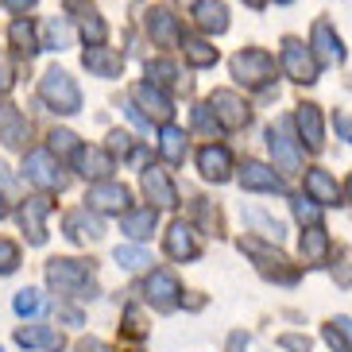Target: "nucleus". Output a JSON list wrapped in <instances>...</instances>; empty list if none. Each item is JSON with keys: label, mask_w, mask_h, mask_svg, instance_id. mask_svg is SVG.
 <instances>
[{"label": "nucleus", "mask_w": 352, "mask_h": 352, "mask_svg": "<svg viewBox=\"0 0 352 352\" xmlns=\"http://www.w3.org/2000/svg\"><path fill=\"white\" fill-rule=\"evenodd\" d=\"M47 213H51V197H28L20 206V225L32 244L47 240Z\"/></svg>", "instance_id": "obj_10"}, {"label": "nucleus", "mask_w": 352, "mask_h": 352, "mask_svg": "<svg viewBox=\"0 0 352 352\" xmlns=\"http://www.w3.org/2000/svg\"><path fill=\"white\" fill-rule=\"evenodd\" d=\"M302 256L310 259V263H321V259L329 256V236H325V228L310 225L302 232Z\"/></svg>", "instance_id": "obj_29"}, {"label": "nucleus", "mask_w": 352, "mask_h": 352, "mask_svg": "<svg viewBox=\"0 0 352 352\" xmlns=\"http://www.w3.org/2000/svg\"><path fill=\"white\" fill-rule=\"evenodd\" d=\"M0 217H8V206H4V201H0Z\"/></svg>", "instance_id": "obj_54"}, {"label": "nucleus", "mask_w": 352, "mask_h": 352, "mask_svg": "<svg viewBox=\"0 0 352 352\" xmlns=\"http://www.w3.org/2000/svg\"><path fill=\"white\" fill-rule=\"evenodd\" d=\"M58 318H63L66 325H82V314L74 310V306H66V310H58Z\"/></svg>", "instance_id": "obj_47"}, {"label": "nucleus", "mask_w": 352, "mask_h": 352, "mask_svg": "<svg viewBox=\"0 0 352 352\" xmlns=\"http://www.w3.org/2000/svg\"><path fill=\"white\" fill-rule=\"evenodd\" d=\"M290 206H294V217L302 221V225H318V217H321V209L314 206V197H294V201H290Z\"/></svg>", "instance_id": "obj_37"}, {"label": "nucleus", "mask_w": 352, "mask_h": 352, "mask_svg": "<svg viewBox=\"0 0 352 352\" xmlns=\"http://www.w3.org/2000/svg\"><path fill=\"white\" fill-rule=\"evenodd\" d=\"M85 201H89V209H101V213H124L128 209V190L116 186V182H97V186H89Z\"/></svg>", "instance_id": "obj_14"}, {"label": "nucleus", "mask_w": 352, "mask_h": 352, "mask_svg": "<svg viewBox=\"0 0 352 352\" xmlns=\"http://www.w3.org/2000/svg\"><path fill=\"white\" fill-rule=\"evenodd\" d=\"M159 151H163V159L170 166H178L186 159V132L175 124H163V132H159Z\"/></svg>", "instance_id": "obj_27"}, {"label": "nucleus", "mask_w": 352, "mask_h": 352, "mask_svg": "<svg viewBox=\"0 0 352 352\" xmlns=\"http://www.w3.org/2000/svg\"><path fill=\"white\" fill-rule=\"evenodd\" d=\"M310 43H314V51H318V58H321V63H341V58H344L341 35H333L329 20H318V23H314Z\"/></svg>", "instance_id": "obj_22"}, {"label": "nucleus", "mask_w": 352, "mask_h": 352, "mask_svg": "<svg viewBox=\"0 0 352 352\" xmlns=\"http://www.w3.org/2000/svg\"><path fill=\"white\" fill-rule=\"evenodd\" d=\"M144 294H147V302H151L155 310H175V306H178V294H182V290H178V279L170 275V271L159 267V271H151V275H147Z\"/></svg>", "instance_id": "obj_8"}, {"label": "nucleus", "mask_w": 352, "mask_h": 352, "mask_svg": "<svg viewBox=\"0 0 352 352\" xmlns=\"http://www.w3.org/2000/svg\"><path fill=\"white\" fill-rule=\"evenodd\" d=\"M23 175H28V182H35L39 190H63L66 186V175L58 170L51 151H32V155L23 159Z\"/></svg>", "instance_id": "obj_7"}, {"label": "nucleus", "mask_w": 352, "mask_h": 352, "mask_svg": "<svg viewBox=\"0 0 352 352\" xmlns=\"http://www.w3.org/2000/svg\"><path fill=\"white\" fill-rule=\"evenodd\" d=\"M209 109L217 113L221 128H244V124H248V104L240 101L232 89H213V97H209Z\"/></svg>", "instance_id": "obj_9"}, {"label": "nucleus", "mask_w": 352, "mask_h": 352, "mask_svg": "<svg viewBox=\"0 0 352 352\" xmlns=\"http://www.w3.org/2000/svg\"><path fill=\"white\" fill-rule=\"evenodd\" d=\"M294 124H298V135H302V144L314 147L318 151L325 140H321V113H318V104H302L298 116H294Z\"/></svg>", "instance_id": "obj_25"}, {"label": "nucleus", "mask_w": 352, "mask_h": 352, "mask_svg": "<svg viewBox=\"0 0 352 352\" xmlns=\"http://www.w3.org/2000/svg\"><path fill=\"white\" fill-rule=\"evenodd\" d=\"M155 221H159V213L151 206H147V209H124V217H120V232L132 236V240H147L151 232H155Z\"/></svg>", "instance_id": "obj_24"}, {"label": "nucleus", "mask_w": 352, "mask_h": 352, "mask_svg": "<svg viewBox=\"0 0 352 352\" xmlns=\"http://www.w3.org/2000/svg\"><path fill=\"white\" fill-rule=\"evenodd\" d=\"M232 78L244 85H267L275 78V63L267 51H240L232 58Z\"/></svg>", "instance_id": "obj_4"}, {"label": "nucleus", "mask_w": 352, "mask_h": 352, "mask_svg": "<svg viewBox=\"0 0 352 352\" xmlns=\"http://www.w3.org/2000/svg\"><path fill=\"white\" fill-rule=\"evenodd\" d=\"M349 201H352V178H349Z\"/></svg>", "instance_id": "obj_55"}, {"label": "nucleus", "mask_w": 352, "mask_h": 352, "mask_svg": "<svg viewBox=\"0 0 352 352\" xmlns=\"http://www.w3.org/2000/svg\"><path fill=\"white\" fill-rule=\"evenodd\" d=\"M51 151L54 155H78V135L74 132H51Z\"/></svg>", "instance_id": "obj_38"}, {"label": "nucleus", "mask_w": 352, "mask_h": 352, "mask_svg": "<svg viewBox=\"0 0 352 352\" xmlns=\"http://www.w3.org/2000/svg\"><path fill=\"white\" fill-rule=\"evenodd\" d=\"M66 236L78 240V244H89V240L104 236V225L89 213V209H74V213H66Z\"/></svg>", "instance_id": "obj_18"}, {"label": "nucleus", "mask_w": 352, "mask_h": 352, "mask_svg": "<svg viewBox=\"0 0 352 352\" xmlns=\"http://www.w3.org/2000/svg\"><path fill=\"white\" fill-rule=\"evenodd\" d=\"M283 4H287V0H283Z\"/></svg>", "instance_id": "obj_56"}, {"label": "nucleus", "mask_w": 352, "mask_h": 352, "mask_svg": "<svg viewBox=\"0 0 352 352\" xmlns=\"http://www.w3.org/2000/svg\"><path fill=\"white\" fill-rule=\"evenodd\" d=\"M140 186H144L147 201H155L159 209H175V206H178L175 186H170L166 170H159V166H144V178H140Z\"/></svg>", "instance_id": "obj_11"}, {"label": "nucleus", "mask_w": 352, "mask_h": 352, "mask_svg": "<svg viewBox=\"0 0 352 352\" xmlns=\"http://www.w3.org/2000/svg\"><path fill=\"white\" fill-rule=\"evenodd\" d=\"M244 217H248L252 225H259V228H263V232H267L271 240H283V225H279V221L263 217V213H256V209H248V213H244Z\"/></svg>", "instance_id": "obj_40"}, {"label": "nucleus", "mask_w": 352, "mask_h": 352, "mask_svg": "<svg viewBox=\"0 0 352 352\" xmlns=\"http://www.w3.org/2000/svg\"><path fill=\"white\" fill-rule=\"evenodd\" d=\"M74 159H78V170H82L85 178H109L116 170L113 151H104V147H82Z\"/></svg>", "instance_id": "obj_21"}, {"label": "nucleus", "mask_w": 352, "mask_h": 352, "mask_svg": "<svg viewBox=\"0 0 352 352\" xmlns=\"http://www.w3.org/2000/svg\"><path fill=\"white\" fill-rule=\"evenodd\" d=\"M47 283H51L54 294H66V298H94V271L82 259H51L47 263Z\"/></svg>", "instance_id": "obj_1"}, {"label": "nucleus", "mask_w": 352, "mask_h": 352, "mask_svg": "<svg viewBox=\"0 0 352 352\" xmlns=\"http://www.w3.org/2000/svg\"><path fill=\"white\" fill-rule=\"evenodd\" d=\"M306 194L314 197V201H321V206H333L337 197H341V190H337V182L329 178V170H306Z\"/></svg>", "instance_id": "obj_26"}, {"label": "nucleus", "mask_w": 352, "mask_h": 352, "mask_svg": "<svg viewBox=\"0 0 352 352\" xmlns=\"http://www.w3.org/2000/svg\"><path fill=\"white\" fill-rule=\"evenodd\" d=\"M194 124H197V132L213 135V132L221 128V120H217V113H213L209 104H197V109H194Z\"/></svg>", "instance_id": "obj_39"}, {"label": "nucleus", "mask_w": 352, "mask_h": 352, "mask_svg": "<svg viewBox=\"0 0 352 352\" xmlns=\"http://www.w3.org/2000/svg\"><path fill=\"white\" fill-rule=\"evenodd\" d=\"M279 344L287 352H310V341L306 337H294V333H287V337H279Z\"/></svg>", "instance_id": "obj_44"}, {"label": "nucleus", "mask_w": 352, "mask_h": 352, "mask_svg": "<svg viewBox=\"0 0 352 352\" xmlns=\"http://www.w3.org/2000/svg\"><path fill=\"white\" fill-rule=\"evenodd\" d=\"M20 267V248L12 240H0V271H16Z\"/></svg>", "instance_id": "obj_42"}, {"label": "nucleus", "mask_w": 352, "mask_h": 352, "mask_svg": "<svg viewBox=\"0 0 352 352\" xmlns=\"http://www.w3.org/2000/svg\"><path fill=\"white\" fill-rule=\"evenodd\" d=\"M166 256L170 259H197L201 256V240H197V232L190 225H182V221H175L170 225V232H166Z\"/></svg>", "instance_id": "obj_13"}, {"label": "nucleus", "mask_w": 352, "mask_h": 352, "mask_svg": "<svg viewBox=\"0 0 352 352\" xmlns=\"http://www.w3.org/2000/svg\"><path fill=\"white\" fill-rule=\"evenodd\" d=\"M240 186L244 190H259V194H279L283 190V178L271 170V166H263V163H244L240 166Z\"/></svg>", "instance_id": "obj_15"}, {"label": "nucleus", "mask_w": 352, "mask_h": 352, "mask_svg": "<svg viewBox=\"0 0 352 352\" xmlns=\"http://www.w3.org/2000/svg\"><path fill=\"white\" fill-rule=\"evenodd\" d=\"M267 147H271L279 170H290V175L302 170V155H298V147H294V135H290V120H275L267 128Z\"/></svg>", "instance_id": "obj_6"}, {"label": "nucleus", "mask_w": 352, "mask_h": 352, "mask_svg": "<svg viewBox=\"0 0 352 352\" xmlns=\"http://www.w3.org/2000/svg\"><path fill=\"white\" fill-rule=\"evenodd\" d=\"M28 140V120L20 116V109L8 101H0V144L4 147H23Z\"/></svg>", "instance_id": "obj_19"}, {"label": "nucleus", "mask_w": 352, "mask_h": 352, "mask_svg": "<svg viewBox=\"0 0 352 352\" xmlns=\"http://www.w3.org/2000/svg\"><path fill=\"white\" fill-rule=\"evenodd\" d=\"M39 97L51 104L54 113H63V116H74L78 109H82V89H78V82H74L66 70H47V74H43Z\"/></svg>", "instance_id": "obj_2"}, {"label": "nucleus", "mask_w": 352, "mask_h": 352, "mask_svg": "<svg viewBox=\"0 0 352 352\" xmlns=\"http://www.w3.org/2000/svg\"><path fill=\"white\" fill-rule=\"evenodd\" d=\"M78 352H104V344L101 341H82V344H78Z\"/></svg>", "instance_id": "obj_50"}, {"label": "nucleus", "mask_w": 352, "mask_h": 352, "mask_svg": "<svg viewBox=\"0 0 352 352\" xmlns=\"http://www.w3.org/2000/svg\"><path fill=\"white\" fill-rule=\"evenodd\" d=\"M186 58L194 66H213L217 63V47H209L206 39H190L186 43Z\"/></svg>", "instance_id": "obj_33"}, {"label": "nucleus", "mask_w": 352, "mask_h": 352, "mask_svg": "<svg viewBox=\"0 0 352 352\" xmlns=\"http://www.w3.org/2000/svg\"><path fill=\"white\" fill-rule=\"evenodd\" d=\"M12 306H16V314H20V318H35V314L43 310V294L35 287H23L20 294H16V302H12Z\"/></svg>", "instance_id": "obj_32"}, {"label": "nucleus", "mask_w": 352, "mask_h": 352, "mask_svg": "<svg viewBox=\"0 0 352 352\" xmlns=\"http://www.w3.org/2000/svg\"><path fill=\"white\" fill-rule=\"evenodd\" d=\"M197 28H201V32H213V35L225 32L228 28L225 4H221V0H197Z\"/></svg>", "instance_id": "obj_28"}, {"label": "nucleus", "mask_w": 352, "mask_h": 352, "mask_svg": "<svg viewBox=\"0 0 352 352\" xmlns=\"http://www.w3.org/2000/svg\"><path fill=\"white\" fill-rule=\"evenodd\" d=\"M12 82H16V78H12V66L4 63V58H0V94H8Z\"/></svg>", "instance_id": "obj_46"}, {"label": "nucleus", "mask_w": 352, "mask_h": 352, "mask_svg": "<svg viewBox=\"0 0 352 352\" xmlns=\"http://www.w3.org/2000/svg\"><path fill=\"white\" fill-rule=\"evenodd\" d=\"M325 344H329L333 352H349V344H344V333H341V325L333 329V325H325Z\"/></svg>", "instance_id": "obj_43"}, {"label": "nucleus", "mask_w": 352, "mask_h": 352, "mask_svg": "<svg viewBox=\"0 0 352 352\" xmlns=\"http://www.w3.org/2000/svg\"><path fill=\"white\" fill-rule=\"evenodd\" d=\"M124 333H128V337H144V333H147L140 306H128V310H124Z\"/></svg>", "instance_id": "obj_41"}, {"label": "nucleus", "mask_w": 352, "mask_h": 352, "mask_svg": "<svg viewBox=\"0 0 352 352\" xmlns=\"http://www.w3.org/2000/svg\"><path fill=\"white\" fill-rule=\"evenodd\" d=\"M147 32H151V39H155V43H163V47H175V43L182 39L178 16L170 8H151V12H147Z\"/></svg>", "instance_id": "obj_17"}, {"label": "nucleus", "mask_w": 352, "mask_h": 352, "mask_svg": "<svg viewBox=\"0 0 352 352\" xmlns=\"http://www.w3.org/2000/svg\"><path fill=\"white\" fill-rule=\"evenodd\" d=\"M16 344L23 349H47V352H63V333L54 329V325H28V329L16 333Z\"/></svg>", "instance_id": "obj_20"}, {"label": "nucleus", "mask_w": 352, "mask_h": 352, "mask_svg": "<svg viewBox=\"0 0 352 352\" xmlns=\"http://www.w3.org/2000/svg\"><path fill=\"white\" fill-rule=\"evenodd\" d=\"M197 170L209 178V182H225L232 175V155H228V147L221 144H206L197 151Z\"/></svg>", "instance_id": "obj_12"}, {"label": "nucleus", "mask_w": 352, "mask_h": 352, "mask_svg": "<svg viewBox=\"0 0 352 352\" xmlns=\"http://www.w3.org/2000/svg\"><path fill=\"white\" fill-rule=\"evenodd\" d=\"M333 325H341V333H344V337H349V341H352V318H337V321H333Z\"/></svg>", "instance_id": "obj_51"}, {"label": "nucleus", "mask_w": 352, "mask_h": 352, "mask_svg": "<svg viewBox=\"0 0 352 352\" xmlns=\"http://www.w3.org/2000/svg\"><path fill=\"white\" fill-rule=\"evenodd\" d=\"M8 4H12V8H32L35 0H8Z\"/></svg>", "instance_id": "obj_52"}, {"label": "nucleus", "mask_w": 352, "mask_h": 352, "mask_svg": "<svg viewBox=\"0 0 352 352\" xmlns=\"http://www.w3.org/2000/svg\"><path fill=\"white\" fill-rule=\"evenodd\" d=\"M82 63H85V70L97 74V78H120V70H124V58L116 51H109V47H101V43H94V47L82 54Z\"/></svg>", "instance_id": "obj_16"}, {"label": "nucleus", "mask_w": 352, "mask_h": 352, "mask_svg": "<svg viewBox=\"0 0 352 352\" xmlns=\"http://www.w3.org/2000/svg\"><path fill=\"white\" fill-rule=\"evenodd\" d=\"M78 16H82V32H85V39H89V43H104V23H101V16H97L94 8H82Z\"/></svg>", "instance_id": "obj_35"}, {"label": "nucleus", "mask_w": 352, "mask_h": 352, "mask_svg": "<svg viewBox=\"0 0 352 352\" xmlns=\"http://www.w3.org/2000/svg\"><path fill=\"white\" fill-rule=\"evenodd\" d=\"M113 259H116L124 271H144L147 263H151V256H147L144 248H132V244H120V248L113 252Z\"/></svg>", "instance_id": "obj_31"}, {"label": "nucleus", "mask_w": 352, "mask_h": 352, "mask_svg": "<svg viewBox=\"0 0 352 352\" xmlns=\"http://www.w3.org/2000/svg\"><path fill=\"white\" fill-rule=\"evenodd\" d=\"M12 43H16V51H20V54H28V58H32V54L35 51H39V39H35V28H32V23H28V20H16V23H12Z\"/></svg>", "instance_id": "obj_30"}, {"label": "nucleus", "mask_w": 352, "mask_h": 352, "mask_svg": "<svg viewBox=\"0 0 352 352\" xmlns=\"http://www.w3.org/2000/svg\"><path fill=\"white\" fill-rule=\"evenodd\" d=\"M47 35H51V47H58V51L74 43V35H70V23H66L63 16H54V20L47 23Z\"/></svg>", "instance_id": "obj_36"}, {"label": "nucleus", "mask_w": 352, "mask_h": 352, "mask_svg": "<svg viewBox=\"0 0 352 352\" xmlns=\"http://www.w3.org/2000/svg\"><path fill=\"white\" fill-rule=\"evenodd\" d=\"M240 248L248 252L252 259H256V267H259V275H267V279H275V283H283V287H290V283L298 279V267L290 263L283 252H271V248H263L259 240H240Z\"/></svg>", "instance_id": "obj_3"}, {"label": "nucleus", "mask_w": 352, "mask_h": 352, "mask_svg": "<svg viewBox=\"0 0 352 352\" xmlns=\"http://www.w3.org/2000/svg\"><path fill=\"white\" fill-rule=\"evenodd\" d=\"M283 70H287L298 85L318 82V58H314V51L302 47L298 39H283Z\"/></svg>", "instance_id": "obj_5"}, {"label": "nucleus", "mask_w": 352, "mask_h": 352, "mask_svg": "<svg viewBox=\"0 0 352 352\" xmlns=\"http://www.w3.org/2000/svg\"><path fill=\"white\" fill-rule=\"evenodd\" d=\"M228 349H232V352H244V349H248V337H244V333H232Z\"/></svg>", "instance_id": "obj_49"}, {"label": "nucleus", "mask_w": 352, "mask_h": 352, "mask_svg": "<svg viewBox=\"0 0 352 352\" xmlns=\"http://www.w3.org/2000/svg\"><path fill=\"white\" fill-rule=\"evenodd\" d=\"M244 4H248V8H263V4H267V0H244Z\"/></svg>", "instance_id": "obj_53"}, {"label": "nucleus", "mask_w": 352, "mask_h": 352, "mask_svg": "<svg viewBox=\"0 0 352 352\" xmlns=\"http://www.w3.org/2000/svg\"><path fill=\"white\" fill-rule=\"evenodd\" d=\"M135 104H140V109H147V120L155 116V120H163V124L170 120V113H175V109H170V101L159 94V85H155V82L135 85Z\"/></svg>", "instance_id": "obj_23"}, {"label": "nucleus", "mask_w": 352, "mask_h": 352, "mask_svg": "<svg viewBox=\"0 0 352 352\" xmlns=\"http://www.w3.org/2000/svg\"><path fill=\"white\" fill-rule=\"evenodd\" d=\"M333 128H337V135H341V140H349V144H352V116L349 113L333 116Z\"/></svg>", "instance_id": "obj_45"}, {"label": "nucleus", "mask_w": 352, "mask_h": 352, "mask_svg": "<svg viewBox=\"0 0 352 352\" xmlns=\"http://www.w3.org/2000/svg\"><path fill=\"white\" fill-rule=\"evenodd\" d=\"M147 78H151L155 85H163V89H170V85L178 82V70H175V63L159 58V63H147Z\"/></svg>", "instance_id": "obj_34"}, {"label": "nucleus", "mask_w": 352, "mask_h": 352, "mask_svg": "<svg viewBox=\"0 0 352 352\" xmlns=\"http://www.w3.org/2000/svg\"><path fill=\"white\" fill-rule=\"evenodd\" d=\"M0 186H4V190H16V178H12V170H8L4 163H0Z\"/></svg>", "instance_id": "obj_48"}]
</instances>
